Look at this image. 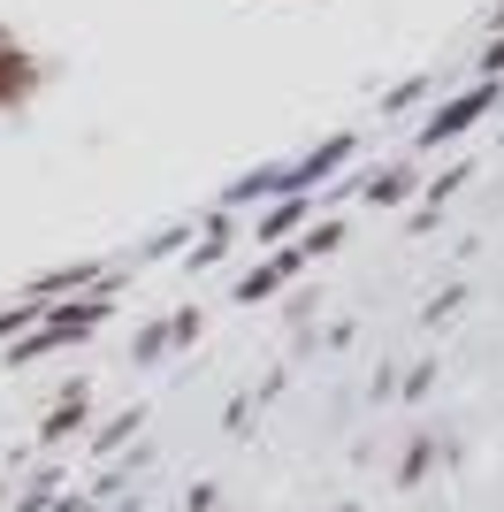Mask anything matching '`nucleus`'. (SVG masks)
<instances>
[{"label": "nucleus", "mask_w": 504, "mask_h": 512, "mask_svg": "<svg viewBox=\"0 0 504 512\" xmlns=\"http://www.w3.org/2000/svg\"><path fill=\"white\" fill-rule=\"evenodd\" d=\"M39 85H46L39 54H31L23 39H8V31H0V115H16V107H31V100H39Z\"/></svg>", "instance_id": "7ed1b4c3"}, {"label": "nucleus", "mask_w": 504, "mask_h": 512, "mask_svg": "<svg viewBox=\"0 0 504 512\" xmlns=\"http://www.w3.org/2000/svg\"><path fill=\"white\" fill-rule=\"evenodd\" d=\"M420 184H428V176H420V161H390V169L367 176V199H375V207H413Z\"/></svg>", "instance_id": "0eeeda50"}, {"label": "nucleus", "mask_w": 504, "mask_h": 512, "mask_svg": "<svg viewBox=\"0 0 504 512\" xmlns=\"http://www.w3.org/2000/svg\"><path fill=\"white\" fill-rule=\"evenodd\" d=\"M298 245H306V260L336 253V245H344V222H321V230H298Z\"/></svg>", "instance_id": "6e6552de"}, {"label": "nucleus", "mask_w": 504, "mask_h": 512, "mask_svg": "<svg viewBox=\"0 0 504 512\" xmlns=\"http://www.w3.org/2000/svg\"><path fill=\"white\" fill-rule=\"evenodd\" d=\"M497 100H504V85L497 77H474L466 92H451V100L420 123V153H436V146H451V138H466V130L482 123V115H497Z\"/></svg>", "instance_id": "f03ea898"}, {"label": "nucleus", "mask_w": 504, "mask_h": 512, "mask_svg": "<svg viewBox=\"0 0 504 512\" xmlns=\"http://www.w3.org/2000/svg\"><path fill=\"white\" fill-rule=\"evenodd\" d=\"M77 421H84V383H77V390H69V398H62V413L46 421V436H69V428H77Z\"/></svg>", "instance_id": "1a4fd4ad"}, {"label": "nucleus", "mask_w": 504, "mask_h": 512, "mask_svg": "<svg viewBox=\"0 0 504 512\" xmlns=\"http://www.w3.org/2000/svg\"><path fill=\"white\" fill-rule=\"evenodd\" d=\"M237 222H245V237L260 245V253H275V245H291L298 222H306V192H283V199H268L260 214H237Z\"/></svg>", "instance_id": "20e7f679"}, {"label": "nucleus", "mask_w": 504, "mask_h": 512, "mask_svg": "<svg viewBox=\"0 0 504 512\" xmlns=\"http://www.w3.org/2000/svg\"><path fill=\"white\" fill-rule=\"evenodd\" d=\"M482 77H504V23H497V39L482 46Z\"/></svg>", "instance_id": "9b49d317"}, {"label": "nucleus", "mask_w": 504, "mask_h": 512, "mask_svg": "<svg viewBox=\"0 0 504 512\" xmlns=\"http://www.w3.org/2000/svg\"><path fill=\"white\" fill-rule=\"evenodd\" d=\"M352 153H359V130H336L329 146H314L306 161H291V169H283V184H291V192H314L321 176H336L344 161H352Z\"/></svg>", "instance_id": "423d86ee"}, {"label": "nucleus", "mask_w": 504, "mask_h": 512, "mask_svg": "<svg viewBox=\"0 0 504 512\" xmlns=\"http://www.w3.org/2000/svg\"><path fill=\"white\" fill-rule=\"evenodd\" d=\"M420 92H428V77H413V85H398V92H382V115H405Z\"/></svg>", "instance_id": "9d476101"}, {"label": "nucleus", "mask_w": 504, "mask_h": 512, "mask_svg": "<svg viewBox=\"0 0 504 512\" xmlns=\"http://www.w3.org/2000/svg\"><path fill=\"white\" fill-rule=\"evenodd\" d=\"M107 306H115V283H100V291H77V299L39 306V321L23 329V344H8V360H46V352H62L69 337H92V329L107 321Z\"/></svg>", "instance_id": "f257e3e1"}, {"label": "nucleus", "mask_w": 504, "mask_h": 512, "mask_svg": "<svg viewBox=\"0 0 504 512\" xmlns=\"http://www.w3.org/2000/svg\"><path fill=\"white\" fill-rule=\"evenodd\" d=\"M298 268H306V245L291 237V245H275V253L260 260V268H252L245 283H237V306H260V299H275V291H283V283H291Z\"/></svg>", "instance_id": "39448f33"}]
</instances>
